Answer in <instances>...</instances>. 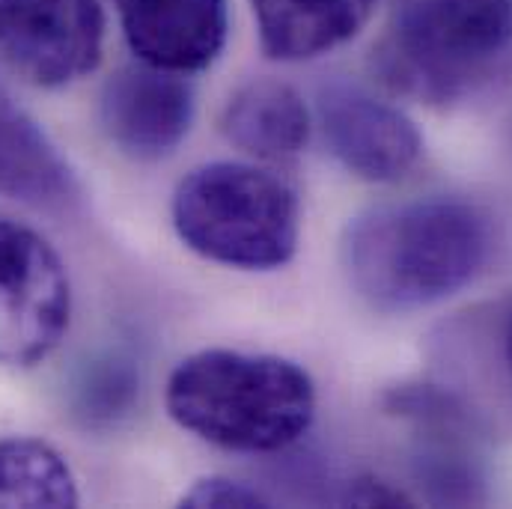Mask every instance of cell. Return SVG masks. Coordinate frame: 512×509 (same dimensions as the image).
Wrapping results in <instances>:
<instances>
[{
  "label": "cell",
  "mask_w": 512,
  "mask_h": 509,
  "mask_svg": "<svg viewBox=\"0 0 512 509\" xmlns=\"http://www.w3.org/2000/svg\"><path fill=\"white\" fill-rule=\"evenodd\" d=\"M134 390L137 379L126 364L102 361V367L87 373L78 384V414H84L87 423H111L131 405Z\"/></svg>",
  "instance_id": "cell-15"
},
{
  "label": "cell",
  "mask_w": 512,
  "mask_h": 509,
  "mask_svg": "<svg viewBox=\"0 0 512 509\" xmlns=\"http://www.w3.org/2000/svg\"><path fill=\"white\" fill-rule=\"evenodd\" d=\"M99 120L123 155L158 161L185 140L194 120V90L185 75L137 60L105 81Z\"/></svg>",
  "instance_id": "cell-8"
},
{
  "label": "cell",
  "mask_w": 512,
  "mask_h": 509,
  "mask_svg": "<svg viewBox=\"0 0 512 509\" xmlns=\"http://www.w3.org/2000/svg\"><path fill=\"white\" fill-rule=\"evenodd\" d=\"M0 194L60 209L78 200V182L39 123L0 90Z\"/></svg>",
  "instance_id": "cell-12"
},
{
  "label": "cell",
  "mask_w": 512,
  "mask_h": 509,
  "mask_svg": "<svg viewBox=\"0 0 512 509\" xmlns=\"http://www.w3.org/2000/svg\"><path fill=\"white\" fill-rule=\"evenodd\" d=\"M167 414L191 435L236 453H277L316 417L307 370L277 355L206 349L167 379Z\"/></svg>",
  "instance_id": "cell-2"
},
{
  "label": "cell",
  "mask_w": 512,
  "mask_h": 509,
  "mask_svg": "<svg viewBox=\"0 0 512 509\" xmlns=\"http://www.w3.org/2000/svg\"><path fill=\"white\" fill-rule=\"evenodd\" d=\"M512 60V0H390L373 66L387 90L453 105Z\"/></svg>",
  "instance_id": "cell-3"
},
{
  "label": "cell",
  "mask_w": 512,
  "mask_h": 509,
  "mask_svg": "<svg viewBox=\"0 0 512 509\" xmlns=\"http://www.w3.org/2000/svg\"><path fill=\"white\" fill-rule=\"evenodd\" d=\"M117 15L131 54L176 75L209 69L230 33L227 0H117Z\"/></svg>",
  "instance_id": "cell-10"
},
{
  "label": "cell",
  "mask_w": 512,
  "mask_h": 509,
  "mask_svg": "<svg viewBox=\"0 0 512 509\" xmlns=\"http://www.w3.org/2000/svg\"><path fill=\"white\" fill-rule=\"evenodd\" d=\"M495 251L492 215L456 197L376 206L343 233V271L373 310L411 313L465 289Z\"/></svg>",
  "instance_id": "cell-1"
},
{
  "label": "cell",
  "mask_w": 512,
  "mask_h": 509,
  "mask_svg": "<svg viewBox=\"0 0 512 509\" xmlns=\"http://www.w3.org/2000/svg\"><path fill=\"white\" fill-rule=\"evenodd\" d=\"M387 414L411 429V468L432 504L486 501V465L474 414L438 384H399L384 393Z\"/></svg>",
  "instance_id": "cell-6"
},
{
  "label": "cell",
  "mask_w": 512,
  "mask_h": 509,
  "mask_svg": "<svg viewBox=\"0 0 512 509\" xmlns=\"http://www.w3.org/2000/svg\"><path fill=\"white\" fill-rule=\"evenodd\" d=\"M170 218L185 248L242 271L283 268L301 239L295 191L280 176L242 161L191 170L173 191Z\"/></svg>",
  "instance_id": "cell-4"
},
{
  "label": "cell",
  "mask_w": 512,
  "mask_h": 509,
  "mask_svg": "<svg viewBox=\"0 0 512 509\" xmlns=\"http://www.w3.org/2000/svg\"><path fill=\"white\" fill-rule=\"evenodd\" d=\"M99 0H0V63L39 90L69 87L102 63Z\"/></svg>",
  "instance_id": "cell-7"
},
{
  "label": "cell",
  "mask_w": 512,
  "mask_h": 509,
  "mask_svg": "<svg viewBox=\"0 0 512 509\" xmlns=\"http://www.w3.org/2000/svg\"><path fill=\"white\" fill-rule=\"evenodd\" d=\"M221 131L233 146L262 161L295 158L310 140V111L295 87L256 78L239 87L221 114Z\"/></svg>",
  "instance_id": "cell-13"
},
{
  "label": "cell",
  "mask_w": 512,
  "mask_h": 509,
  "mask_svg": "<svg viewBox=\"0 0 512 509\" xmlns=\"http://www.w3.org/2000/svg\"><path fill=\"white\" fill-rule=\"evenodd\" d=\"M78 483L69 462L45 441L0 438V509L78 507Z\"/></svg>",
  "instance_id": "cell-14"
},
{
  "label": "cell",
  "mask_w": 512,
  "mask_h": 509,
  "mask_svg": "<svg viewBox=\"0 0 512 509\" xmlns=\"http://www.w3.org/2000/svg\"><path fill=\"white\" fill-rule=\"evenodd\" d=\"M179 504H182V507L251 509L268 507L271 501H268L262 492H256V489L239 483V480H230V477H203V480H197V483L179 498Z\"/></svg>",
  "instance_id": "cell-16"
},
{
  "label": "cell",
  "mask_w": 512,
  "mask_h": 509,
  "mask_svg": "<svg viewBox=\"0 0 512 509\" xmlns=\"http://www.w3.org/2000/svg\"><path fill=\"white\" fill-rule=\"evenodd\" d=\"M72 322L69 271L33 227L0 215V367H36Z\"/></svg>",
  "instance_id": "cell-5"
},
{
  "label": "cell",
  "mask_w": 512,
  "mask_h": 509,
  "mask_svg": "<svg viewBox=\"0 0 512 509\" xmlns=\"http://www.w3.org/2000/svg\"><path fill=\"white\" fill-rule=\"evenodd\" d=\"M340 504H352V507H411V498L399 489H393L390 483H384L379 477H358L346 486Z\"/></svg>",
  "instance_id": "cell-17"
},
{
  "label": "cell",
  "mask_w": 512,
  "mask_h": 509,
  "mask_svg": "<svg viewBox=\"0 0 512 509\" xmlns=\"http://www.w3.org/2000/svg\"><path fill=\"white\" fill-rule=\"evenodd\" d=\"M319 126L331 155L367 182L402 179L423 152L417 126L361 87L334 84L322 90Z\"/></svg>",
  "instance_id": "cell-9"
},
{
  "label": "cell",
  "mask_w": 512,
  "mask_h": 509,
  "mask_svg": "<svg viewBox=\"0 0 512 509\" xmlns=\"http://www.w3.org/2000/svg\"><path fill=\"white\" fill-rule=\"evenodd\" d=\"M379 0H251L259 45L271 60L301 63L355 39Z\"/></svg>",
  "instance_id": "cell-11"
},
{
  "label": "cell",
  "mask_w": 512,
  "mask_h": 509,
  "mask_svg": "<svg viewBox=\"0 0 512 509\" xmlns=\"http://www.w3.org/2000/svg\"><path fill=\"white\" fill-rule=\"evenodd\" d=\"M498 355H501V370L512 384V301L504 304L498 316Z\"/></svg>",
  "instance_id": "cell-18"
}]
</instances>
